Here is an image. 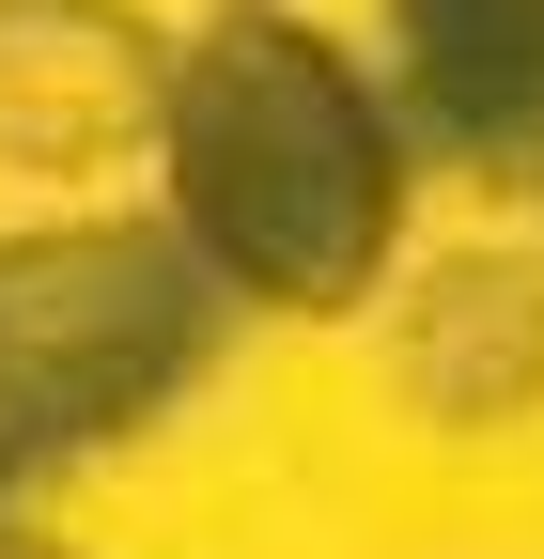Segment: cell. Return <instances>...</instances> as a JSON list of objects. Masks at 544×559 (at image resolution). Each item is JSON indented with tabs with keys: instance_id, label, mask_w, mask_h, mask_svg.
<instances>
[{
	"instance_id": "6da1fadb",
	"label": "cell",
	"mask_w": 544,
	"mask_h": 559,
	"mask_svg": "<svg viewBox=\"0 0 544 559\" xmlns=\"http://www.w3.org/2000/svg\"><path fill=\"white\" fill-rule=\"evenodd\" d=\"M404 156H421L404 94L281 0H218L172 47L156 187L187 249L234 280V311H281V326L374 311V280L404 249Z\"/></svg>"
},
{
	"instance_id": "7a4b0ae2",
	"label": "cell",
	"mask_w": 544,
	"mask_h": 559,
	"mask_svg": "<svg viewBox=\"0 0 544 559\" xmlns=\"http://www.w3.org/2000/svg\"><path fill=\"white\" fill-rule=\"evenodd\" d=\"M234 326V280L187 249V218H47L0 234V498L32 466H79L202 389Z\"/></svg>"
},
{
	"instance_id": "3957f363",
	"label": "cell",
	"mask_w": 544,
	"mask_h": 559,
	"mask_svg": "<svg viewBox=\"0 0 544 559\" xmlns=\"http://www.w3.org/2000/svg\"><path fill=\"white\" fill-rule=\"evenodd\" d=\"M172 32L125 0H0V171H109L156 156Z\"/></svg>"
},
{
	"instance_id": "277c9868",
	"label": "cell",
	"mask_w": 544,
	"mask_h": 559,
	"mask_svg": "<svg viewBox=\"0 0 544 559\" xmlns=\"http://www.w3.org/2000/svg\"><path fill=\"white\" fill-rule=\"evenodd\" d=\"M389 389L436 436H513L544 419V249H451L389 311Z\"/></svg>"
},
{
	"instance_id": "5b68a950",
	"label": "cell",
	"mask_w": 544,
	"mask_h": 559,
	"mask_svg": "<svg viewBox=\"0 0 544 559\" xmlns=\"http://www.w3.org/2000/svg\"><path fill=\"white\" fill-rule=\"evenodd\" d=\"M529 79H544V0H389V94L421 140L498 171Z\"/></svg>"
},
{
	"instance_id": "8992f818",
	"label": "cell",
	"mask_w": 544,
	"mask_h": 559,
	"mask_svg": "<svg viewBox=\"0 0 544 559\" xmlns=\"http://www.w3.org/2000/svg\"><path fill=\"white\" fill-rule=\"evenodd\" d=\"M498 187L544 202V79H529V109H513V140H498Z\"/></svg>"
},
{
	"instance_id": "52a82bcc",
	"label": "cell",
	"mask_w": 544,
	"mask_h": 559,
	"mask_svg": "<svg viewBox=\"0 0 544 559\" xmlns=\"http://www.w3.org/2000/svg\"><path fill=\"white\" fill-rule=\"evenodd\" d=\"M0 559H62V544H47V528H16V513H0Z\"/></svg>"
}]
</instances>
